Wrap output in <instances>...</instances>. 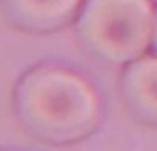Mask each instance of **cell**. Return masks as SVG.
Returning <instances> with one entry per match:
<instances>
[{"instance_id": "1", "label": "cell", "mask_w": 157, "mask_h": 151, "mask_svg": "<svg viewBox=\"0 0 157 151\" xmlns=\"http://www.w3.org/2000/svg\"><path fill=\"white\" fill-rule=\"evenodd\" d=\"M16 115L46 143H72L90 135L100 121V97L78 74L42 66L28 72L14 92Z\"/></svg>"}, {"instance_id": "2", "label": "cell", "mask_w": 157, "mask_h": 151, "mask_svg": "<svg viewBox=\"0 0 157 151\" xmlns=\"http://www.w3.org/2000/svg\"><path fill=\"white\" fill-rule=\"evenodd\" d=\"M151 0H86L76 24L82 46L109 64H129L151 46Z\"/></svg>"}, {"instance_id": "3", "label": "cell", "mask_w": 157, "mask_h": 151, "mask_svg": "<svg viewBox=\"0 0 157 151\" xmlns=\"http://www.w3.org/2000/svg\"><path fill=\"white\" fill-rule=\"evenodd\" d=\"M121 93L139 119L157 125V56L129 62L121 76Z\"/></svg>"}, {"instance_id": "4", "label": "cell", "mask_w": 157, "mask_h": 151, "mask_svg": "<svg viewBox=\"0 0 157 151\" xmlns=\"http://www.w3.org/2000/svg\"><path fill=\"white\" fill-rule=\"evenodd\" d=\"M82 0H2L8 18L28 32H52L74 18Z\"/></svg>"}, {"instance_id": "5", "label": "cell", "mask_w": 157, "mask_h": 151, "mask_svg": "<svg viewBox=\"0 0 157 151\" xmlns=\"http://www.w3.org/2000/svg\"><path fill=\"white\" fill-rule=\"evenodd\" d=\"M151 48L157 54V12H155V26H153V38H151Z\"/></svg>"}]
</instances>
